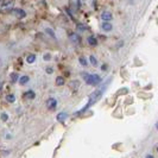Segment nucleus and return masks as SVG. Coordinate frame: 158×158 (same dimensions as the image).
Returning a JSON list of instances; mask_svg holds the SVG:
<instances>
[{"label":"nucleus","instance_id":"nucleus-1","mask_svg":"<svg viewBox=\"0 0 158 158\" xmlns=\"http://www.w3.org/2000/svg\"><path fill=\"white\" fill-rule=\"evenodd\" d=\"M109 81H111V79H108V81L101 87V88H99V89H97V90H94L90 95H89V98H88V102H87V105L80 111V112H77V114H80V113H83L84 111H87L89 107H92L94 104H97L100 99H101V97L104 95V93H105V90H106V87H107V84L109 83Z\"/></svg>","mask_w":158,"mask_h":158},{"label":"nucleus","instance_id":"nucleus-2","mask_svg":"<svg viewBox=\"0 0 158 158\" xmlns=\"http://www.w3.org/2000/svg\"><path fill=\"white\" fill-rule=\"evenodd\" d=\"M82 77L84 82L89 86H98L101 83V77L98 74H88V73H82Z\"/></svg>","mask_w":158,"mask_h":158},{"label":"nucleus","instance_id":"nucleus-3","mask_svg":"<svg viewBox=\"0 0 158 158\" xmlns=\"http://www.w3.org/2000/svg\"><path fill=\"white\" fill-rule=\"evenodd\" d=\"M11 12L18 18V19H23L26 17V12L23 10V9H12Z\"/></svg>","mask_w":158,"mask_h":158},{"label":"nucleus","instance_id":"nucleus-4","mask_svg":"<svg viewBox=\"0 0 158 158\" xmlns=\"http://www.w3.org/2000/svg\"><path fill=\"white\" fill-rule=\"evenodd\" d=\"M69 38H70V41H71L73 43H75V44L81 43V36H80L79 34H76V32L70 34V35H69Z\"/></svg>","mask_w":158,"mask_h":158},{"label":"nucleus","instance_id":"nucleus-5","mask_svg":"<svg viewBox=\"0 0 158 158\" xmlns=\"http://www.w3.org/2000/svg\"><path fill=\"white\" fill-rule=\"evenodd\" d=\"M56 106H57V101H56V99L50 98V99L46 101V107H48L49 109H55Z\"/></svg>","mask_w":158,"mask_h":158},{"label":"nucleus","instance_id":"nucleus-6","mask_svg":"<svg viewBox=\"0 0 158 158\" xmlns=\"http://www.w3.org/2000/svg\"><path fill=\"white\" fill-rule=\"evenodd\" d=\"M24 98L25 99H29V100H32V99L36 98V93L34 90H27V92L24 93Z\"/></svg>","mask_w":158,"mask_h":158},{"label":"nucleus","instance_id":"nucleus-7","mask_svg":"<svg viewBox=\"0 0 158 158\" xmlns=\"http://www.w3.org/2000/svg\"><path fill=\"white\" fill-rule=\"evenodd\" d=\"M112 18H113V16H112L111 12H107V11H106V12H102V13H101V19L105 20V21H108V20H111Z\"/></svg>","mask_w":158,"mask_h":158},{"label":"nucleus","instance_id":"nucleus-8","mask_svg":"<svg viewBox=\"0 0 158 158\" xmlns=\"http://www.w3.org/2000/svg\"><path fill=\"white\" fill-rule=\"evenodd\" d=\"M87 41H88V44L89 45H92V46H95V45H98V39L94 37V36H89L88 38H87Z\"/></svg>","mask_w":158,"mask_h":158},{"label":"nucleus","instance_id":"nucleus-9","mask_svg":"<svg viewBox=\"0 0 158 158\" xmlns=\"http://www.w3.org/2000/svg\"><path fill=\"white\" fill-rule=\"evenodd\" d=\"M35 61H36V55L35 54H29L26 56V62L29 63V64H32Z\"/></svg>","mask_w":158,"mask_h":158},{"label":"nucleus","instance_id":"nucleus-10","mask_svg":"<svg viewBox=\"0 0 158 158\" xmlns=\"http://www.w3.org/2000/svg\"><path fill=\"white\" fill-rule=\"evenodd\" d=\"M101 27H102V30H104V31H111L113 26H112V24H111V23H108V21H105V23H102Z\"/></svg>","mask_w":158,"mask_h":158},{"label":"nucleus","instance_id":"nucleus-11","mask_svg":"<svg viewBox=\"0 0 158 158\" xmlns=\"http://www.w3.org/2000/svg\"><path fill=\"white\" fill-rule=\"evenodd\" d=\"M67 117H68V114H67L66 112L58 113V114H57V120H58V121H64V120L67 119Z\"/></svg>","mask_w":158,"mask_h":158},{"label":"nucleus","instance_id":"nucleus-12","mask_svg":"<svg viewBox=\"0 0 158 158\" xmlns=\"http://www.w3.org/2000/svg\"><path fill=\"white\" fill-rule=\"evenodd\" d=\"M29 81H30V77H29V76H26V75H24V76L19 77V83H20V84H26Z\"/></svg>","mask_w":158,"mask_h":158},{"label":"nucleus","instance_id":"nucleus-13","mask_svg":"<svg viewBox=\"0 0 158 158\" xmlns=\"http://www.w3.org/2000/svg\"><path fill=\"white\" fill-rule=\"evenodd\" d=\"M45 32H46L49 36H51L54 39H56V35H55V32H54V30H52V29H50V27H46V29H45Z\"/></svg>","mask_w":158,"mask_h":158},{"label":"nucleus","instance_id":"nucleus-14","mask_svg":"<svg viewBox=\"0 0 158 158\" xmlns=\"http://www.w3.org/2000/svg\"><path fill=\"white\" fill-rule=\"evenodd\" d=\"M6 101L7 102H14L16 101V97L13 95V94H9V95H6Z\"/></svg>","mask_w":158,"mask_h":158},{"label":"nucleus","instance_id":"nucleus-15","mask_svg":"<svg viewBox=\"0 0 158 158\" xmlns=\"http://www.w3.org/2000/svg\"><path fill=\"white\" fill-rule=\"evenodd\" d=\"M89 61H90V63H92V64H93L94 67H98V61H97V58L94 57L93 55H90V56H89Z\"/></svg>","mask_w":158,"mask_h":158},{"label":"nucleus","instance_id":"nucleus-16","mask_svg":"<svg viewBox=\"0 0 158 158\" xmlns=\"http://www.w3.org/2000/svg\"><path fill=\"white\" fill-rule=\"evenodd\" d=\"M63 84H64V79L62 76H58L56 79V86H63Z\"/></svg>","mask_w":158,"mask_h":158},{"label":"nucleus","instance_id":"nucleus-17","mask_svg":"<svg viewBox=\"0 0 158 158\" xmlns=\"http://www.w3.org/2000/svg\"><path fill=\"white\" fill-rule=\"evenodd\" d=\"M18 79H19V76H18V74L17 73H12L11 74V81L14 83V82H17L18 81Z\"/></svg>","mask_w":158,"mask_h":158},{"label":"nucleus","instance_id":"nucleus-18","mask_svg":"<svg viewBox=\"0 0 158 158\" xmlns=\"http://www.w3.org/2000/svg\"><path fill=\"white\" fill-rule=\"evenodd\" d=\"M79 62H80V63H81V64H82V66H83V67H86V66H87V64H88V63H87V61H86V58H84V57H83V56H81V57H80V58H79Z\"/></svg>","mask_w":158,"mask_h":158},{"label":"nucleus","instance_id":"nucleus-19","mask_svg":"<svg viewBox=\"0 0 158 158\" xmlns=\"http://www.w3.org/2000/svg\"><path fill=\"white\" fill-rule=\"evenodd\" d=\"M76 27H77V30H80V31H84V30H87V26H84V25H82V24H77Z\"/></svg>","mask_w":158,"mask_h":158},{"label":"nucleus","instance_id":"nucleus-20","mask_svg":"<svg viewBox=\"0 0 158 158\" xmlns=\"http://www.w3.org/2000/svg\"><path fill=\"white\" fill-rule=\"evenodd\" d=\"M44 59H45V61H50V59H51V55H50V54H45V55H44Z\"/></svg>","mask_w":158,"mask_h":158},{"label":"nucleus","instance_id":"nucleus-21","mask_svg":"<svg viewBox=\"0 0 158 158\" xmlns=\"http://www.w3.org/2000/svg\"><path fill=\"white\" fill-rule=\"evenodd\" d=\"M1 119H3L4 121H6V120L9 119V115H7L6 113H3V114H1Z\"/></svg>","mask_w":158,"mask_h":158},{"label":"nucleus","instance_id":"nucleus-22","mask_svg":"<svg viewBox=\"0 0 158 158\" xmlns=\"http://www.w3.org/2000/svg\"><path fill=\"white\" fill-rule=\"evenodd\" d=\"M52 71H54V70H52V68H50V67H48V68H46V73H48V74H52Z\"/></svg>","mask_w":158,"mask_h":158},{"label":"nucleus","instance_id":"nucleus-23","mask_svg":"<svg viewBox=\"0 0 158 158\" xmlns=\"http://www.w3.org/2000/svg\"><path fill=\"white\" fill-rule=\"evenodd\" d=\"M145 158H153V156H152V154H147Z\"/></svg>","mask_w":158,"mask_h":158},{"label":"nucleus","instance_id":"nucleus-24","mask_svg":"<svg viewBox=\"0 0 158 158\" xmlns=\"http://www.w3.org/2000/svg\"><path fill=\"white\" fill-rule=\"evenodd\" d=\"M156 129L158 130V121H157V124H156Z\"/></svg>","mask_w":158,"mask_h":158},{"label":"nucleus","instance_id":"nucleus-25","mask_svg":"<svg viewBox=\"0 0 158 158\" xmlns=\"http://www.w3.org/2000/svg\"><path fill=\"white\" fill-rule=\"evenodd\" d=\"M0 89H1V83H0Z\"/></svg>","mask_w":158,"mask_h":158},{"label":"nucleus","instance_id":"nucleus-26","mask_svg":"<svg viewBox=\"0 0 158 158\" xmlns=\"http://www.w3.org/2000/svg\"><path fill=\"white\" fill-rule=\"evenodd\" d=\"M157 152H158V147H157Z\"/></svg>","mask_w":158,"mask_h":158},{"label":"nucleus","instance_id":"nucleus-27","mask_svg":"<svg viewBox=\"0 0 158 158\" xmlns=\"http://www.w3.org/2000/svg\"><path fill=\"white\" fill-rule=\"evenodd\" d=\"M0 1H1V0H0Z\"/></svg>","mask_w":158,"mask_h":158}]
</instances>
